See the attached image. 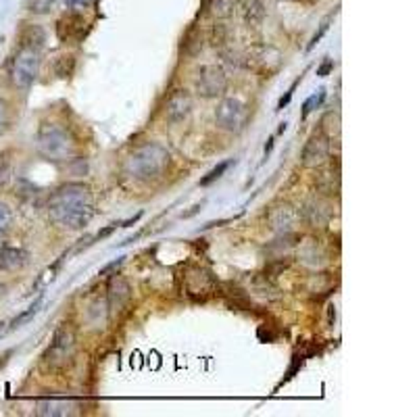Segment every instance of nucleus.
<instances>
[{"instance_id":"5","label":"nucleus","mask_w":417,"mask_h":417,"mask_svg":"<svg viewBox=\"0 0 417 417\" xmlns=\"http://www.w3.org/2000/svg\"><path fill=\"white\" fill-rule=\"evenodd\" d=\"M73 357H75V334L71 328L63 326L55 332L52 342L44 353V365L46 369L61 371L73 363Z\"/></svg>"},{"instance_id":"1","label":"nucleus","mask_w":417,"mask_h":417,"mask_svg":"<svg viewBox=\"0 0 417 417\" xmlns=\"http://www.w3.org/2000/svg\"><path fill=\"white\" fill-rule=\"evenodd\" d=\"M48 217L61 230H84L94 217L90 188L84 184H65L48 198Z\"/></svg>"},{"instance_id":"21","label":"nucleus","mask_w":417,"mask_h":417,"mask_svg":"<svg viewBox=\"0 0 417 417\" xmlns=\"http://www.w3.org/2000/svg\"><path fill=\"white\" fill-rule=\"evenodd\" d=\"M55 3H57V0H32V11H36V13H48Z\"/></svg>"},{"instance_id":"7","label":"nucleus","mask_w":417,"mask_h":417,"mask_svg":"<svg viewBox=\"0 0 417 417\" xmlns=\"http://www.w3.org/2000/svg\"><path fill=\"white\" fill-rule=\"evenodd\" d=\"M330 159V136L320 130V132H313L302 148V157L300 163L307 169H320L328 163Z\"/></svg>"},{"instance_id":"11","label":"nucleus","mask_w":417,"mask_h":417,"mask_svg":"<svg viewBox=\"0 0 417 417\" xmlns=\"http://www.w3.org/2000/svg\"><path fill=\"white\" fill-rule=\"evenodd\" d=\"M184 282H186V294L200 296V298L206 296L208 292L213 290V286H215V280H213L211 271H206L202 267H190V269H186Z\"/></svg>"},{"instance_id":"10","label":"nucleus","mask_w":417,"mask_h":417,"mask_svg":"<svg viewBox=\"0 0 417 417\" xmlns=\"http://www.w3.org/2000/svg\"><path fill=\"white\" fill-rule=\"evenodd\" d=\"M332 206H330V202H326L324 198H309L304 204H302V208H300V217L307 222V224H311V226H316V228H322V226H328L330 224V220H332Z\"/></svg>"},{"instance_id":"20","label":"nucleus","mask_w":417,"mask_h":417,"mask_svg":"<svg viewBox=\"0 0 417 417\" xmlns=\"http://www.w3.org/2000/svg\"><path fill=\"white\" fill-rule=\"evenodd\" d=\"M230 165H232V161H224V163H220V165H217V167H215V169H213L211 173H208L206 177H202V180H200V186H208V184H211V182L220 180V177H222V173H224V171H226V169H228Z\"/></svg>"},{"instance_id":"25","label":"nucleus","mask_w":417,"mask_h":417,"mask_svg":"<svg viewBox=\"0 0 417 417\" xmlns=\"http://www.w3.org/2000/svg\"><path fill=\"white\" fill-rule=\"evenodd\" d=\"M330 69H334V63H332V61H326V63H324V65L318 69V75H322V77H324V75H326Z\"/></svg>"},{"instance_id":"4","label":"nucleus","mask_w":417,"mask_h":417,"mask_svg":"<svg viewBox=\"0 0 417 417\" xmlns=\"http://www.w3.org/2000/svg\"><path fill=\"white\" fill-rule=\"evenodd\" d=\"M40 73V46L23 44L11 63V79L19 90H28Z\"/></svg>"},{"instance_id":"14","label":"nucleus","mask_w":417,"mask_h":417,"mask_svg":"<svg viewBox=\"0 0 417 417\" xmlns=\"http://www.w3.org/2000/svg\"><path fill=\"white\" fill-rule=\"evenodd\" d=\"M107 296H109V307H111L113 311H122V309L130 302V298H132V288H130V284H128L122 275L115 273V275L109 280Z\"/></svg>"},{"instance_id":"2","label":"nucleus","mask_w":417,"mask_h":417,"mask_svg":"<svg viewBox=\"0 0 417 417\" xmlns=\"http://www.w3.org/2000/svg\"><path fill=\"white\" fill-rule=\"evenodd\" d=\"M169 167V153L157 142H146L138 146L126 159V171L136 182H153L159 180Z\"/></svg>"},{"instance_id":"19","label":"nucleus","mask_w":417,"mask_h":417,"mask_svg":"<svg viewBox=\"0 0 417 417\" xmlns=\"http://www.w3.org/2000/svg\"><path fill=\"white\" fill-rule=\"evenodd\" d=\"M324 98H326V90H320L318 94L309 96V98L304 100V104H302V117H307L311 111H316L320 104L324 102Z\"/></svg>"},{"instance_id":"8","label":"nucleus","mask_w":417,"mask_h":417,"mask_svg":"<svg viewBox=\"0 0 417 417\" xmlns=\"http://www.w3.org/2000/svg\"><path fill=\"white\" fill-rule=\"evenodd\" d=\"M228 77L222 65H204L196 77V92L202 98H217L226 92Z\"/></svg>"},{"instance_id":"23","label":"nucleus","mask_w":417,"mask_h":417,"mask_svg":"<svg viewBox=\"0 0 417 417\" xmlns=\"http://www.w3.org/2000/svg\"><path fill=\"white\" fill-rule=\"evenodd\" d=\"M92 3V0H69V5L73 7V9H84V7H88Z\"/></svg>"},{"instance_id":"18","label":"nucleus","mask_w":417,"mask_h":417,"mask_svg":"<svg viewBox=\"0 0 417 417\" xmlns=\"http://www.w3.org/2000/svg\"><path fill=\"white\" fill-rule=\"evenodd\" d=\"M11 224H13V213L7 204L0 202V240L7 236V232L11 230Z\"/></svg>"},{"instance_id":"9","label":"nucleus","mask_w":417,"mask_h":417,"mask_svg":"<svg viewBox=\"0 0 417 417\" xmlns=\"http://www.w3.org/2000/svg\"><path fill=\"white\" fill-rule=\"evenodd\" d=\"M192 113V96L188 90L180 88L173 90L167 98L165 104V119L169 124H182L184 119H188V115Z\"/></svg>"},{"instance_id":"6","label":"nucleus","mask_w":417,"mask_h":417,"mask_svg":"<svg viewBox=\"0 0 417 417\" xmlns=\"http://www.w3.org/2000/svg\"><path fill=\"white\" fill-rule=\"evenodd\" d=\"M215 124L230 134H240L249 124V107L238 98H224L215 109Z\"/></svg>"},{"instance_id":"17","label":"nucleus","mask_w":417,"mask_h":417,"mask_svg":"<svg viewBox=\"0 0 417 417\" xmlns=\"http://www.w3.org/2000/svg\"><path fill=\"white\" fill-rule=\"evenodd\" d=\"M236 0H211V11L217 19H226L234 13Z\"/></svg>"},{"instance_id":"24","label":"nucleus","mask_w":417,"mask_h":417,"mask_svg":"<svg viewBox=\"0 0 417 417\" xmlns=\"http://www.w3.org/2000/svg\"><path fill=\"white\" fill-rule=\"evenodd\" d=\"M5 122H7V109H5V102L0 100V130L5 128Z\"/></svg>"},{"instance_id":"22","label":"nucleus","mask_w":417,"mask_h":417,"mask_svg":"<svg viewBox=\"0 0 417 417\" xmlns=\"http://www.w3.org/2000/svg\"><path fill=\"white\" fill-rule=\"evenodd\" d=\"M38 307H40V300H38L36 304H32V307H30V311H26L23 316L19 318V320H15V322H13V328H17V326H19L21 322H26V320H30L32 316H36V313H38Z\"/></svg>"},{"instance_id":"15","label":"nucleus","mask_w":417,"mask_h":417,"mask_svg":"<svg viewBox=\"0 0 417 417\" xmlns=\"http://www.w3.org/2000/svg\"><path fill=\"white\" fill-rule=\"evenodd\" d=\"M30 263V253L19 246H0V269L19 271Z\"/></svg>"},{"instance_id":"3","label":"nucleus","mask_w":417,"mask_h":417,"mask_svg":"<svg viewBox=\"0 0 417 417\" xmlns=\"http://www.w3.org/2000/svg\"><path fill=\"white\" fill-rule=\"evenodd\" d=\"M38 151L48 161H67L75 151V142L59 124H44L38 132Z\"/></svg>"},{"instance_id":"12","label":"nucleus","mask_w":417,"mask_h":417,"mask_svg":"<svg viewBox=\"0 0 417 417\" xmlns=\"http://www.w3.org/2000/svg\"><path fill=\"white\" fill-rule=\"evenodd\" d=\"M300 220V213L296 211L294 206L290 204H278L273 206L269 215H267V222H269V228L278 234H288L294 230V226L298 224Z\"/></svg>"},{"instance_id":"27","label":"nucleus","mask_w":417,"mask_h":417,"mask_svg":"<svg viewBox=\"0 0 417 417\" xmlns=\"http://www.w3.org/2000/svg\"><path fill=\"white\" fill-rule=\"evenodd\" d=\"M5 292V286H0V294H3Z\"/></svg>"},{"instance_id":"13","label":"nucleus","mask_w":417,"mask_h":417,"mask_svg":"<svg viewBox=\"0 0 417 417\" xmlns=\"http://www.w3.org/2000/svg\"><path fill=\"white\" fill-rule=\"evenodd\" d=\"M75 409H77V403L65 396H50L36 403V413L42 417H65V415H73Z\"/></svg>"},{"instance_id":"26","label":"nucleus","mask_w":417,"mask_h":417,"mask_svg":"<svg viewBox=\"0 0 417 417\" xmlns=\"http://www.w3.org/2000/svg\"><path fill=\"white\" fill-rule=\"evenodd\" d=\"M294 88H296V84H292V88L288 90L286 98H282V100H280V109H284V104H288V100H290V98H292V94H294Z\"/></svg>"},{"instance_id":"16","label":"nucleus","mask_w":417,"mask_h":417,"mask_svg":"<svg viewBox=\"0 0 417 417\" xmlns=\"http://www.w3.org/2000/svg\"><path fill=\"white\" fill-rule=\"evenodd\" d=\"M240 13H242V19H244L251 28H259L261 21L265 19V9H263L261 0H242Z\"/></svg>"}]
</instances>
